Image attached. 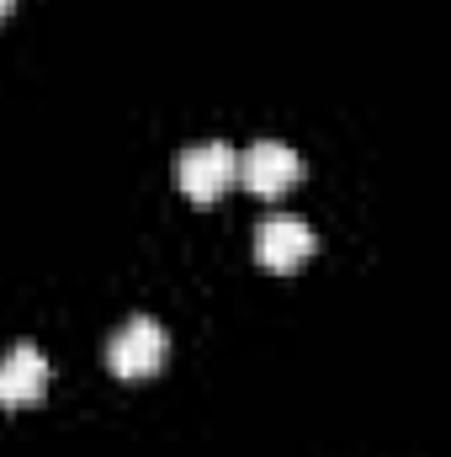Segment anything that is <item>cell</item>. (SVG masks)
<instances>
[{
    "label": "cell",
    "mask_w": 451,
    "mask_h": 457,
    "mask_svg": "<svg viewBox=\"0 0 451 457\" xmlns=\"http://www.w3.org/2000/svg\"><path fill=\"white\" fill-rule=\"evenodd\" d=\"M165 356H170V336H165V325H154L149 314H133L112 341H107V367H112L117 378H127V383L154 378V372L165 367Z\"/></svg>",
    "instance_id": "obj_1"
},
{
    "label": "cell",
    "mask_w": 451,
    "mask_h": 457,
    "mask_svg": "<svg viewBox=\"0 0 451 457\" xmlns=\"http://www.w3.org/2000/svg\"><path fill=\"white\" fill-rule=\"evenodd\" d=\"M176 181H181V192L197 203V208H208V203H218L228 187L239 181V154L228 149V144H192L181 160H176Z\"/></svg>",
    "instance_id": "obj_2"
},
{
    "label": "cell",
    "mask_w": 451,
    "mask_h": 457,
    "mask_svg": "<svg viewBox=\"0 0 451 457\" xmlns=\"http://www.w3.org/2000/svg\"><path fill=\"white\" fill-rule=\"evenodd\" d=\"M239 181L255 192V197H282L303 181V154L276 144V138H260L239 154Z\"/></svg>",
    "instance_id": "obj_3"
},
{
    "label": "cell",
    "mask_w": 451,
    "mask_h": 457,
    "mask_svg": "<svg viewBox=\"0 0 451 457\" xmlns=\"http://www.w3.org/2000/svg\"><path fill=\"white\" fill-rule=\"evenodd\" d=\"M314 250H319V234L292 213H276L255 228V261L266 271H298L303 261H314Z\"/></svg>",
    "instance_id": "obj_4"
},
{
    "label": "cell",
    "mask_w": 451,
    "mask_h": 457,
    "mask_svg": "<svg viewBox=\"0 0 451 457\" xmlns=\"http://www.w3.org/2000/svg\"><path fill=\"white\" fill-rule=\"evenodd\" d=\"M48 394V356L37 345H11L0 356V410H32Z\"/></svg>",
    "instance_id": "obj_5"
},
{
    "label": "cell",
    "mask_w": 451,
    "mask_h": 457,
    "mask_svg": "<svg viewBox=\"0 0 451 457\" xmlns=\"http://www.w3.org/2000/svg\"><path fill=\"white\" fill-rule=\"evenodd\" d=\"M5 11H11V0H0V21H5Z\"/></svg>",
    "instance_id": "obj_6"
}]
</instances>
